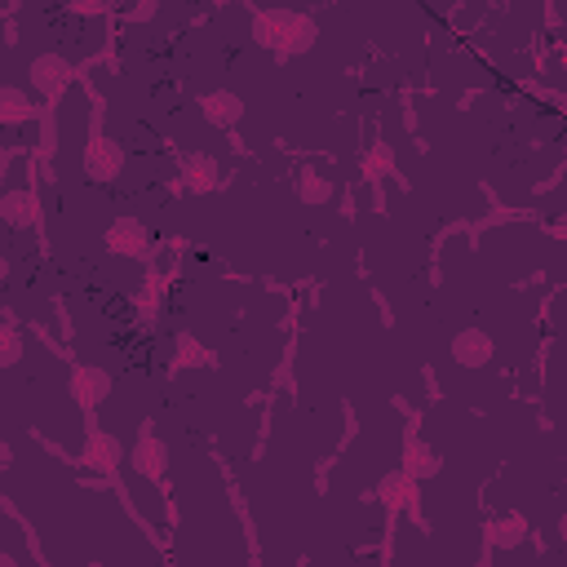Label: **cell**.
I'll list each match as a JSON object with an SVG mask.
<instances>
[{"instance_id": "obj_15", "label": "cell", "mask_w": 567, "mask_h": 567, "mask_svg": "<svg viewBox=\"0 0 567 567\" xmlns=\"http://www.w3.org/2000/svg\"><path fill=\"white\" fill-rule=\"evenodd\" d=\"M240 116H244V107H240V98H235V94L218 89V94L209 98V120H213V125H235Z\"/></svg>"}, {"instance_id": "obj_19", "label": "cell", "mask_w": 567, "mask_h": 567, "mask_svg": "<svg viewBox=\"0 0 567 567\" xmlns=\"http://www.w3.org/2000/svg\"><path fill=\"white\" fill-rule=\"evenodd\" d=\"M386 169H390V147L381 142L364 156V178H386Z\"/></svg>"}, {"instance_id": "obj_7", "label": "cell", "mask_w": 567, "mask_h": 567, "mask_svg": "<svg viewBox=\"0 0 567 567\" xmlns=\"http://www.w3.org/2000/svg\"><path fill=\"white\" fill-rule=\"evenodd\" d=\"M452 355H457V364H466V368H483L492 355H497V346H492L488 333H479V328H466V333L452 342Z\"/></svg>"}, {"instance_id": "obj_10", "label": "cell", "mask_w": 567, "mask_h": 567, "mask_svg": "<svg viewBox=\"0 0 567 567\" xmlns=\"http://www.w3.org/2000/svg\"><path fill=\"white\" fill-rule=\"evenodd\" d=\"M85 461H89L94 470H116V461H120L116 435H107V430H94V435H89V448H85Z\"/></svg>"}, {"instance_id": "obj_20", "label": "cell", "mask_w": 567, "mask_h": 567, "mask_svg": "<svg viewBox=\"0 0 567 567\" xmlns=\"http://www.w3.org/2000/svg\"><path fill=\"white\" fill-rule=\"evenodd\" d=\"M213 182H218V178H213V164L200 160V164L191 169V191H213Z\"/></svg>"}, {"instance_id": "obj_21", "label": "cell", "mask_w": 567, "mask_h": 567, "mask_svg": "<svg viewBox=\"0 0 567 567\" xmlns=\"http://www.w3.org/2000/svg\"><path fill=\"white\" fill-rule=\"evenodd\" d=\"M9 457H14V452H9V443H0V470L9 466Z\"/></svg>"}, {"instance_id": "obj_6", "label": "cell", "mask_w": 567, "mask_h": 567, "mask_svg": "<svg viewBox=\"0 0 567 567\" xmlns=\"http://www.w3.org/2000/svg\"><path fill=\"white\" fill-rule=\"evenodd\" d=\"M107 249L125 253V257H142L147 253V231L138 218H120L116 226H107Z\"/></svg>"}, {"instance_id": "obj_8", "label": "cell", "mask_w": 567, "mask_h": 567, "mask_svg": "<svg viewBox=\"0 0 567 567\" xmlns=\"http://www.w3.org/2000/svg\"><path fill=\"white\" fill-rule=\"evenodd\" d=\"M133 466H138L147 479H164V466H169V448L156 435H138V448H133Z\"/></svg>"}, {"instance_id": "obj_16", "label": "cell", "mask_w": 567, "mask_h": 567, "mask_svg": "<svg viewBox=\"0 0 567 567\" xmlns=\"http://www.w3.org/2000/svg\"><path fill=\"white\" fill-rule=\"evenodd\" d=\"M23 359V333L14 324H0V368L18 364Z\"/></svg>"}, {"instance_id": "obj_13", "label": "cell", "mask_w": 567, "mask_h": 567, "mask_svg": "<svg viewBox=\"0 0 567 567\" xmlns=\"http://www.w3.org/2000/svg\"><path fill=\"white\" fill-rule=\"evenodd\" d=\"M173 364H178V368H209L213 350L204 342H195L191 333H178V342H173Z\"/></svg>"}, {"instance_id": "obj_9", "label": "cell", "mask_w": 567, "mask_h": 567, "mask_svg": "<svg viewBox=\"0 0 567 567\" xmlns=\"http://www.w3.org/2000/svg\"><path fill=\"white\" fill-rule=\"evenodd\" d=\"M36 213H40V204H36L32 191H9V195H0V218H5L9 226H36Z\"/></svg>"}, {"instance_id": "obj_4", "label": "cell", "mask_w": 567, "mask_h": 567, "mask_svg": "<svg viewBox=\"0 0 567 567\" xmlns=\"http://www.w3.org/2000/svg\"><path fill=\"white\" fill-rule=\"evenodd\" d=\"M85 169L94 182H111L120 178V169H125V151H120V142H107V138H94L85 151Z\"/></svg>"}, {"instance_id": "obj_2", "label": "cell", "mask_w": 567, "mask_h": 567, "mask_svg": "<svg viewBox=\"0 0 567 567\" xmlns=\"http://www.w3.org/2000/svg\"><path fill=\"white\" fill-rule=\"evenodd\" d=\"M377 497L386 501L390 510H404V514H412V519L421 523V488H417V479H408L404 470L386 474V479L377 483Z\"/></svg>"}, {"instance_id": "obj_14", "label": "cell", "mask_w": 567, "mask_h": 567, "mask_svg": "<svg viewBox=\"0 0 567 567\" xmlns=\"http://www.w3.org/2000/svg\"><path fill=\"white\" fill-rule=\"evenodd\" d=\"M523 536H528V519L523 514H505V519L492 523V545L497 550H514V545H523Z\"/></svg>"}, {"instance_id": "obj_1", "label": "cell", "mask_w": 567, "mask_h": 567, "mask_svg": "<svg viewBox=\"0 0 567 567\" xmlns=\"http://www.w3.org/2000/svg\"><path fill=\"white\" fill-rule=\"evenodd\" d=\"M257 40H266V45H275V49H284V54H297V49H306L315 40V27H311V18H302V14H262L257 18Z\"/></svg>"}, {"instance_id": "obj_12", "label": "cell", "mask_w": 567, "mask_h": 567, "mask_svg": "<svg viewBox=\"0 0 567 567\" xmlns=\"http://www.w3.org/2000/svg\"><path fill=\"white\" fill-rule=\"evenodd\" d=\"M404 474H408V479H430V474H439L435 452H430L421 439H408V448H404Z\"/></svg>"}, {"instance_id": "obj_17", "label": "cell", "mask_w": 567, "mask_h": 567, "mask_svg": "<svg viewBox=\"0 0 567 567\" xmlns=\"http://www.w3.org/2000/svg\"><path fill=\"white\" fill-rule=\"evenodd\" d=\"M297 191H302V200H306V204H324V200H333V182L319 178V173H302Z\"/></svg>"}, {"instance_id": "obj_3", "label": "cell", "mask_w": 567, "mask_h": 567, "mask_svg": "<svg viewBox=\"0 0 567 567\" xmlns=\"http://www.w3.org/2000/svg\"><path fill=\"white\" fill-rule=\"evenodd\" d=\"M32 80H36V94L54 102V98H63V89L71 85V63L58 54H40L32 63Z\"/></svg>"}, {"instance_id": "obj_11", "label": "cell", "mask_w": 567, "mask_h": 567, "mask_svg": "<svg viewBox=\"0 0 567 567\" xmlns=\"http://www.w3.org/2000/svg\"><path fill=\"white\" fill-rule=\"evenodd\" d=\"M32 116L36 107L23 89H0V125H27Z\"/></svg>"}, {"instance_id": "obj_22", "label": "cell", "mask_w": 567, "mask_h": 567, "mask_svg": "<svg viewBox=\"0 0 567 567\" xmlns=\"http://www.w3.org/2000/svg\"><path fill=\"white\" fill-rule=\"evenodd\" d=\"M5 275H9V266H5V257H0V284H5Z\"/></svg>"}, {"instance_id": "obj_18", "label": "cell", "mask_w": 567, "mask_h": 567, "mask_svg": "<svg viewBox=\"0 0 567 567\" xmlns=\"http://www.w3.org/2000/svg\"><path fill=\"white\" fill-rule=\"evenodd\" d=\"M164 293H169V284H164V280H147V284H142V293H138V311H142V315L151 319V315L160 311Z\"/></svg>"}, {"instance_id": "obj_23", "label": "cell", "mask_w": 567, "mask_h": 567, "mask_svg": "<svg viewBox=\"0 0 567 567\" xmlns=\"http://www.w3.org/2000/svg\"><path fill=\"white\" fill-rule=\"evenodd\" d=\"M0 567H14V559H9V554H0Z\"/></svg>"}, {"instance_id": "obj_5", "label": "cell", "mask_w": 567, "mask_h": 567, "mask_svg": "<svg viewBox=\"0 0 567 567\" xmlns=\"http://www.w3.org/2000/svg\"><path fill=\"white\" fill-rule=\"evenodd\" d=\"M67 386H71V399H76V404H85V408H98L102 399L111 395V381H107L102 368H76Z\"/></svg>"}]
</instances>
